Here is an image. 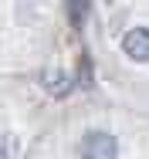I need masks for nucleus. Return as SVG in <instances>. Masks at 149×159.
Here are the masks:
<instances>
[{"label":"nucleus","mask_w":149,"mask_h":159,"mask_svg":"<svg viewBox=\"0 0 149 159\" xmlns=\"http://www.w3.org/2000/svg\"><path fill=\"white\" fill-rule=\"evenodd\" d=\"M81 159H119V142L112 132L91 129L81 139Z\"/></svg>","instance_id":"f257e3e1"},{"label":"nucleus","mask_w":149,"mask_h":159,"mask_svg":"<svg viewBox=\"0 0 149 159\" xmlns=\"http://www.w3.org/2000/svg\"><path fill=\"white\" fill-rule=\"evenodd\" d=\"M122 51L132 61H149V27H132L122 37Z\"/></svg>","instance_id":"f03ea898"},{"label":"nucleus","mask_w":149,"mask_h":159,"mask_svg":"<svg viewBox=\"0 0 149 159\" xmlns=\"http://www.w3.org/2000/svg\"><path fill=\"white\" fill-rule=\"evenodd\" d=\"M44 81H48V92L51 95H68V88H71V78L64 71H48Z\"/></svg>","instance_id":"7ed1b4c3"},{"label":"nucleus","mask_w":149,"mask_h":159,"mask_svg":"<svg viewBox=\"0 0 149 159\" xmlns=\"http://www.w3.org/2000/svg\"><path fill=\"white\" fill-rule=\"evenodd\" d=\"M68 14H71V24H75V27H78V24H81V17H85V14H88V7H85V3H78V0H75V3H71V7H68Z\"/></svg>","instance_id":"20e7f679"},{"label":"nucleus","mask_w":149,"mask_h":159,"mask_svg":"<svg viewBox=\"0 0 149 159\" xmlns=\"http://www.w3.org/2000/svg\"><path fill=\"white\" fill-rule=\"evenodd\" d=\"M0 159H10V135H0Z\"/></svg>","instance_id":"39448f33"}]
</instances>
